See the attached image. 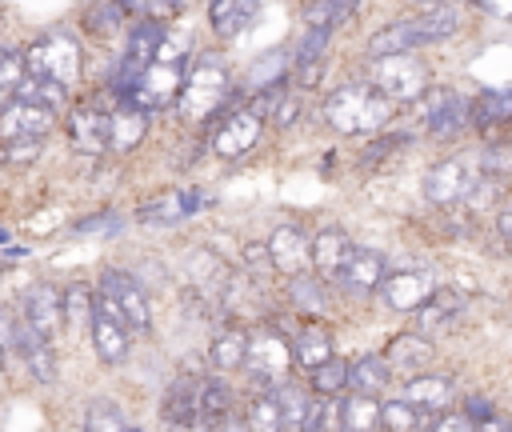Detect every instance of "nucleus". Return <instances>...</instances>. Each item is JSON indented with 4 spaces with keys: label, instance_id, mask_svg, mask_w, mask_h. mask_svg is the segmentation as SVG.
Wrapping results in <instances>:
<instances>
[{
    "label": "nucleus",
    "instance_id": "16",
    "mask_svg": "<svg viewBox=\"0 0 512 432\" xmlns=\"http://www.w3.org/2000/svg\"><path fill=\"white\" fill-rule=\"evenodd\" d=\"M264 248H268V264H272L276 272L292 276V280L312 268V260H308V236H304L300 224H280V228L268 236Z\"/></svg>",
    "mask_w": 512,
    "mask_h": 432
},
{
    "label": "nucleus",
    "instance_id": "49",
    "mask_svg": "<svg viewBox=\"0 0 512 432\" xmlns=\"http://www.w3.org/2000/svg\"><path fill=\"white\" fill-rule=\"evenodd\" d=\"M404 144H408V136H384V140L368 144V152H364V164H376V160H384L392 148H404Z\"/></svg>",
    "mask_w": 512,
    "mask_h": 432
},
{
    "label": "nucleus",
    "instance_id": "20",
    "mask_svg": "<svg viewBox=\"0 0 512 432\" xmlns=\"http://www.w3.org/2000/svg\"><path fill=\"white\" fill-rule=\"evenodd\" d=\"M376 292L384 296V304H388L392 312H416V308L436 292V284H432L424 272H412V268H408V272H388Z\"/></svg>",
    "mask_w": 512,
    "mask_h": 432
},
{
    "label": "nucleus",
    "instance_id": "47",
    "mask_svg": "<svg viewBox=\"0 0 512 432\" xmlns=\"http://www.w3.org/2000/svg\"><path fill=\"white\" fill-rule=\"evenodd\" d=\"M272 124L276 128H288V124H296V116H300V92H280V100L272 104Z\"/></svg>",
    "mask_w": 512,
    "mask_h": 432
},
{
    "label": "nucleus",
    "instance_id": "59",
    "mask_svg": "<svg viewBox=\"0 0 512 432\" xmlns=\"http://www.w3.org/2000/svg\"><path fill=\"white\" fill-rule=\"evenodd\" d=\"M128 432H144V428H128Z\"/></svg>",
    "mask_w": 512,
    "mask_h": 432
},
{
    "label": "nucleus",
    "instance_id": "18",
    "mask_svg": "<svg viewBox=\"0 0 512 432\" xmlns=\"http://www.w3.org/2000/svg\"><path fill=\"white\" fill-rule=\"evenodd\" d=\"M16 344H20V368H24V376H28L32 384H40V388H52V384L60 380V356H56V344L32 336L24 324H20Z\"/></svg>",
    "mask_w": 512,
    "mask_h": 432
},
{
    "label": "nucleus",
    "instance_id": "58",
    "mask_svg": "<svg viewBox=\"0 0 512 432\" xmlns=\"http://www.w3.org/2000/svg\"><path fill=\"white\" fill-rule=\"evenodd\" d=\"M4 244H8V228L0 224V248H4Z\"/></svg>",
    "mask_w": 512,
    "mask_h": 432
},
{
    "label": "nucleus",
    "instance_id": "8",
    "mask_svg": "<svg viewBox=\"0 0 512 432\" xmlns=\"http://www.w3.org/2000/svg\"><path fill=\"white\" fill-rule=\"evenodd\" d=\"M244 368L252 372V380L260 384V392L280 388L284 376H288V368H292V344H288V336L276 332V328H256V332H248Z\"/></svg>",
    "mask_w": 512,
    "mask_h": 432
},
{
    "label": "nucleus",
    "instance_id": "42",
    "mask_svg": "<svg viewBox=\"0 0 512 432\" xmlns=\"http://www.w3.org/2000/svg\"><path fill=\"white\" fill-rule=\"evenodd\" d=\"M292 300L308 312V316H320L328 312V296H324V284L320 280H308V276H296L292 280Z\"/></svg>",
    "mask_w": 512,
    "mask_h": 432
},
{
    "label": "nucleus",
    "instance_id": "23",
    "mask_svg": "<svg viewBox=\"0 0 512 432\" xmlns=\"http://www.w3.org/2000/svg\"><path fill=\"white\" fill-rule=\"evenodd\" d=\"M400 400L412 404V408H420V412H428V416H436V412H444L448 400H452V376H440V372L408 376Z\"/></svg>",
    "mask_w": 512,
    "mask_h": 432
},
{
    "label": "nucleus",
    "instance_id": "25",
    "mask_svg": "<svg viewBox=\"0 0 512 432\" xmlns=\"http://www.w3.org/2000/svg\"><path fill=\"white\" fill-rule=\"evenodd\" d=\"M384 364H388L392 372L420 376V368L432 364V340L420 336V332H400V336H392V344L384 348Z\"/></svg>",
    "mask_w": 512,
    "mask_h": 432
},
{
    "label": "nucleus",
    "instance_id": "55",
    "mask_svg": "<svg viewBox=\"0 0 512 432\" xmlns=\"http://www.w3.org/2000/svg\"><path fill=\"white\" fill-rule=\"evenodd\" d=\"M496 232H500V240L512 248V204H504V208L496 212Z\"/></svg>",
    "mask_w": 512,
    "mask_h": 432
},
{
    "label": "nucleus",
    "instance_id": "26",
    "mask_svg": "<svg viewBox=\"0 0 512 432\" xmlns=\"http://www.w3.org/2000/svg\"><path fill=\"white\" fill-rule=\"evenodd\" d=\"M348 248H352L348 232H344V228H336V224H328V228H320V232L308 240V260H312V268H316L324 280H332V276L340 272V264H344Z\"/></svg>",
    "mask_w": 512,
    "mask_h": 432
},
{
    "label": "nucleus",
    "instance_id": "27",
    "mask_svg": "<svg viewBox=\"0 0 512 432\" xmlns=\"http://www.w3.org/2000/svg\"><path fill=\"white\" fill-rule=\"evenodd\" d=\"M256 16H260V4H252V0H212L208 4V24L220 40H236Z\"/></svg>",
    "mask_w": 512,
    "mask_h": 432
},
{
    "label": "nucleus",
    "instance_id": "21",
    "mask_svg": "<svg viewBox=\"0 0 512 432\" xmlns=\"http://www.w3.org/2000/svg\"><path fill=\"white\" fill-rule=\"evenodd\" d=\"M196 396H200V376H172V384L160 396V416L172 428H196Z\"/></svg>",
    "mask_w": 512,
    "mask_h": 432
},
{
    "label": "nucleus",
    "instance_id": "6",
    "mask_svg": "<svg viewBox=\"0 0 512 432\" xmlns=\"http://www.w3.org/2000/svg\"><path fill=\"white\" fill-rule=\"evenodd\" d=\"M12 312H16V320H20L32 336H40V340H48V344H56V336L64 332L60 284H52V280H32V284H24V288L16 292Z\"/></svg>",
    "mask_w": 512,
    "mask_h": 432
},
{
    "label": "nucleus",
    "instance_id": "24",
    "mask_svg": "<svg viewBox=\"0 0 512 432\" xmlns=\"http://www.w3.org/2000/svg\"><path fill=\"white\" fill-rule=\"evenodd\" d=\"M232 416V388L220 376H200V396H196V428L220 432V424Z\"/></svg>",
    "mask_w": 512,
    "mask_h": 432
},
{
    "label": "nucleus",
    "instance_id": "10",
    "mask_svg": "<svg viewBox=\"0 0 512 432\" xmlns=\"http://www.w3.org/2000/svg\"><path fill=\"white\" fill-rule=\"evenodd\" d=\"M260 132H264V116L252 104H240V108H228V112L216 116L208 144L220 160H240L260 140Z\"/></svg>",
    "mask_w": 512,
    "mask_h": 432
},
{
    "label": "nucleus",
    "instance_id": "37",
    "mask_svg": "<svg viewBox=\"0 0 512 432\" xmlns=\"http://www.w3.org/2000/svg\"><path fill=\"white\" fill-rule=\"evenodd\" d=\"M340 424H344V432H376L380 428V404L372 396H348L340 404Z\"/></svg>",
    "mask_w": 512,
    "mask_h": 432
},
{
    "label": "nucleus",
    "instance_id": "48",
    "mask_svg": "<svg viewBox=\"0 0 512 432\" xmlns=\"http://www.w3.org/2000/svg\"><path fill=\"white\" fill-rule=\"evenodd\" d=\"M300 12H304V20H308V28H328V32H332V0H312V4H304Z\"/></svg>",
    "mask_w": 512,
    "mask_h": 432
},
{
    "label": "nucleus",
    "instance_id": "43",
    "mask_svg": "<svg viewBox=\"0 0 512 432\" xmlns=\"http://www.w3.org/2000/svg\"><path fill=\"white\" fill-rule=\"evenodd\" d=\"M24 80V48L20 44H0V92L12 96V88Z\"/></svg>",
    "mask_w": 512,
    "mask_h": 432
},
{
    "label": "nucleus",
    "instance_id": "61",
    "mask_svg": "<svg viewBox=\"0 0 512 432\" xmlns=\"http://www.w3.org/2000/svg\"><path fill=\"white\" fill-rule=\"evenodd\" d=\"M0 380H4V376H0Z\"/></svg>",
    "mask_w": 512,
    "mask_h": 432
},
{
    "label": "nucleus",
    "instance_id": "22",
    "mask_svg": "<svg viewBox=\"0 0 512 432\" xmlns=\"http://www.w3.org/2000/svg\"><path fill=\"white\" fill-rule=\"evenodd\" d=\"M112 124H108V152L112 156H128L140 148V140L148 136V112L132 108V104H116L108 108Z\"/></svg>",
    "mask_w": 512,
    "mask_h": 432
},
{
    "label": "nucleus",
    "instance_id": "30",
    "mask_svg": "<svg viewBox=\"0 0 512 432\" xmlns=\"http://www.w3.org/2000/svg\"><path fill=\"white\" fill-rule=\"evenodd\" d=\"M388 380H392V368L384 364L380 352H364L348 364V392L352 396H372L376 400V392H384Z\"/></svg>",
    "mask_w": 512,
    "mask_h": 432
},
{
    "label": "nucleus",
    "instance_id": "38",
    "mask_svg": "<svg viewBox=\"0 0 512 432\" xmlns=\"http://www.w3.org/2000/svg\"><path fill=\"white\" fill-rule=\"evenodd\" d=\"M248 432H284V416L276 404V392H256L248 400V416H244Z\"/></svg>",
    "mask_w": 512,
    "mask_h": 432
},
{
    "label": "nucleus",
    "instance_id": "51",
    "mask_svg": "<svg viewBox=\"0 0 512 432\" xmlns=\"http://www.w3.org/2000/svg\"><path fill=\"white\" fill-rule=\"evenodd\" d=\"M292 72H296V84H300V88H316V84H320V76H324V60H312V64H296Z\"/></svg>",
    "mask_w": 512,
    "mask_h": 432
},
{
    "label": "nucleus",
    "instance_id": "12",
    "mask_svg": "<svg viewBox=\"0 0 512 432\" xmlns=\"http://www.w3.org/2000/svg\"><path fill=\"white\" fill-rule=\"evenodd\" d=\"M420 112L432 140H456L468 128V100L452 88H428L420 96Z\"/></svg>",
    "mask_w": 512,
    "mask_h": 432
},
{
    "label": "nucleus",
    "instance_id": "3",
    "mask_svg": "<svg viewBox=\"0 0 512 432\" xmlns=\"http://www.w3.org/2000/svg\"><path fill=\"white\" fill-rule=\"evenodd\" d=\"M92 300L104 316H112L116 324L128 328V336H144L152 332V304H148V292L144 284L124 272V268H104L92 284Z\"/></svg>",
    "mask_w": 512,
    "mask_h": 432
},
{
    "label": "nucleus",
    "instance_id": "46",
    "mask_svg": "<svg viewBox=\"0 0 512 432\" xmlns=\"http://www.w3.org/2000/svg\"><path fill=\"white\" fill-rule=\"evenodd\" d=\"M328 28H308L304 36H300V44H296V52H292V68L296 64H312V60H324V48H328Z\"/></svg>",
    "mask_w": 512,
    "mask_h": 432
},
{
    "label": "nucleus",
    "instance_id": "19",
    "mask_svg": "<svg viewBox=\"0 0 512 432\" xmlns=\"http://www.w3.org/2000/svg\"><path fill=\"white\" fill-rule=\"evenodd\" d=\"M428 36L420 28V20H396V24H384L368 36V56L372 60H384V56H412L416 48H424Z\"/></svg>",
    "mask_w": 512,
    "mask_h": 432
},
{
    "label": "nucleus",
    "instance_id": "40",
    "mask_svg": "<svg viewBox=\"0 0 512 432\" xmlns=\"http://www.w3.org/2000/svg\"><path fill=\"white\" fill-rule=\"evenodd\" d=\"M308 384H312V392H316L320 400H328V396H340V392H348V360L332 356L328 364H320L316 372H308Z\"/></svg>",
    "mask_w": 512,
    "mask_h": 432
},
{
    "label": "nucleus",
    "instance_id": "15",
    "mask_svg": "<svg viewBox=\"0 0 512 432\" xmlns=\"http://www.w3.org/2000/svg\"><path fill=\"white\" fill-rule=\"evenodd\" d=\"M204 208V192L200 188H168V192H156L148 196L140 208H136V220L140 224H180L188 216H196Z\"/></svg>",
    "mask_w": 512,
    "mask_h": 432
},
{
    "label": "nucleus",
    "instance_id": "41",
    "mask_svg": "<svg viewBox=\"0 0 512 432\" xmlns=\"http://www.w3.org/2000/svg\"><path fill=\"white\" fill-rule=\"evenodd\" d=\"M80 432H128V420H124V412H120V404L116 400H92L88 408H84V428Z\"/></svg>",
    "mask_w": 512,
    "mask_h": 432
},
{
    "label": "nucleus",
    "instance_id": "60",
    "mask_svg": "<svg viewBox=\"0 0 512 432\" xmlns=\"http://www.w3.org/2000/svg\"><path fill=\"white\" fill-rule=\"evenodd\" d=\"M0 16H4V4H0Z\"/></svg>",
    "mask_w": 512,
    "mask_h": 432
},
{
    "label": "nucleus",
    "instance_id": "56",
    "mask_svg": "<svg viewBox=\"0 0 512 432\" xmlns=\"http://www.w3.org/2000/svg\"><path fill=\"white\" fill-rule=\"evenodd\" d=\"M244 260H248V268H272L264 244H248V248H244Z\"/></svg>",
    "mask_w": 512,
    "mask_h": 432
},
{
    "label": "nucleus",
    "instance_id": "50",
    "mask_svg": "<svg viewBox=\"0 0 512 432\" xmlns=\"http://www.w3.org/2000/svg\"><path fill=\"white\" fill-rule=\"evenodd\" d=\"M460 416H464L468 424H480V420H488V416H496V412H492V404H488L484 396H468V400H464V412H460Z\"/></svg>",
    "mask_w": 512,
    "mask_h": 432
},
{
    "label": "nucleus",
    "instance_id": "29",
    "mask_svg": "<svg viewBox=\"0 0 512 432\" xmlns=\"http://www.w3.org/2000/svg\"><path fill=\"white\" fill-rule=\"evenodd\" d=\"M292 364H300V368H308V372H316L320 364H328L336 352H332V336H328V328H320V324H304L292 340Z\"/></svg>",
    "mask_w": 512,
    "mask_h": 432
},
{
    "label": "nucleus",
    "instance_id": "17",
    "mask_svg": "<svg viewBox=\"0 0 512 432\" xmlns=\"http://www.w3.org/2000/svg\"><path fill=\"white\" fill-rule=\"evenodd\" d=\"M88 340H92V352H96V360H100L104 368H120V364L128 360V352H132V336H128V328L116 324L112 316H104V312L96 308V300H92Z\"/></svg>",
    "mask_w": 512,
    "mask_h": 432
},
{
    "label": "nucleus",
    "instance_id": "2",
    "mask_svg": "<svg viewBox=\"0 0 512 432\" xmlns=\"http://www.w3.org/2000/svg\"><path fill=\"white\" fill-rule=\"evenodd\" d=\"M24 76H36L64 92H76V84L84 76V40L64 24L44 28L32 44H24Z\"/></svg>",
    "mask_w": 512,
    "mask_h": 432
},
{
    "label": "nucleus",
    "instance_id": "31",
    "mask_svg": "<svg viewBox=\"0 0 512 432\" xmlns=\"http://www.w3.org/2000/svg\"><path fill=\"white\" fill-rule=\"evenodd\" d=\"M244 352H248V332H244L240 324H224V328L212 336V344H208V360H212L216 372H236V368H244Z\"/></svg>",
    "mask_w": 512,
    "mask_h": 432
},
{
    "label": "nucleus",
    "instance_id": "1",
    "mask_svg": "<svg viewBox=\"0 0 512 432\" xmlns=\"http://www.w3.org/2000/svg\"><path fill=\"white\" fill-rule=\"evenodd\" d=\"M228 108H240V96L228 88V64L216 52H200L184 64V84L176 96V112L188 124H204Z\"/></svg>",
    "mask_w": 512,
    "mask_h": 432
},
{
    "label": "nucleus",
    "instance_id": "52",
    "mask_svg": "<svg viewBox=\"0 0 512 432\" xmlns=\"http://www.w3.org/2000/svg\"><path fill=\"white\" fill-rule=\"evenodd\" d=\"M428 432H472V424L460 416V412H444V416H436L432 420V428Z\"/></svg>",
    "mask_w": 512,
    "mask_h": 432
},
{
    "label": "nucleus",
    "instance_id": "45",
    "mask_svg": "<svg viewBox=\"0 0 512 432\" xmlns=\"http://www.w3.org/2000/svg\"><path fill=\"white\" fill-rule=\"evenodd\" d=\"M120 228H124L120 212H92V216H80L72 224V236H112Z\"/></svg>",
    "mask_w": 512,
    "mask_h": 432
},
{
    "label": "nucleus",
    "instance_id": "33",
    "mask_svg": "<svg viewBox=\"0 0 512 432\" xmlns=\"http://www.w3.org/2000/svg\"><path fill=\"white\" fill-rule=\"evenodd\" d=\"M460 308H464V300H460L456 292H440V288H436V292L416 308L420 336H428V332H436V328H452L456 316H460Z\"/></svg>",
    "mask_w": 512,
    "mask_h": 432
},
{
    "label": "nucleus",
    "instance_id": "28",
    "mask_svg": "<svg viewBox=\"0 0 512 432\" xmlns=\"http://www.w3.org/2000/svg\"><path fill=\"white\" fill-rule=\"evenodd\" d=\"M468 124L480 132L512 124V88H488L476 100H468Z\"/></svg>",
    "mask_w": 512,
    "mask_h": 432
},
{
    "label": "nucleus",
    "instance_id": "11",
    "mask_svg": "<svg viewBox=\"0 0 512 432\" xmlns=\"http://www.w3.org/2000/svg\"><path fill=\"white\" fill-rule=\"evenodd\" d=\"M188 64V60H184ZM184 64H164V60H152L136 84H132V96L128 104L140 108V112H164V108H176V96H180V84H184Z\"/></svg>",
    "mask_w": 512,
    "mask_h": 432
},
{
    "label": "nucleus",
    "instance_id": "14",
    "mask_svg": "<svg viewBox=\"0 0 512 432\" xmlns=\"http://www.w3.org/2000/svg\"><path fill=\"white\" fill-rule=\"evenodd\" d=\"M388 276V264H384V252H376V248H348V256H344V264H340V272L332 276V284H340L348 296H368V292H376L380 288V280Z\"/></svg>",
    "mask_w": 512,
    "mask_h": 432
},
{
    "label": "nucleus",
    "instance_id": "57",
    "mask_svg": "<svg viewBox=\"0 0 512 432\" xmlns=\"http://www.w3.org/2000/svg\"><path fill=\"white\" fill-rule=\"evenodd\" d=\"M472 432H512V420H504V416H488V420L472 424Z\"/></svg>",
    "mask_w": 512,
    "mask_h": 432
},
{
    "label": "nucleus",
    "instance_id": "44",
    "mask_svg": "<svg viewBox=\"0 0 512 432\" xmlns=\"http://www.w3.org/2000/svg\"><path fill=\"white\" fill-rule=\"evenodd\" d=\"M0 152H4V168H32L44 152V140H8L0 144Z\"/></svg>",
    "mask_w": 512,
    "mask_h": 432
},
{
    "label": "nucleus",
    "instance_id": "7",
    "mask_svg": "<svg viewBox=\"0 0 512 432\" xmlns=\"http://www.w3.org/2000/svg\"><path fill=\"white\" fill-rule=\"evenodd\" d=\"M480 156L476 152H460V156H448L440 164L428 168L424 176V196L440 208H456L472 196V188L480 184Z\"/></svg>",
    "mask_w": 512,
    "mask_h": 432
},
{
    "label": "nucleus",
    "instance_id": "9",
    "mask_svg": "<svg viewBox=\"0 0 512 432\" xmlns=\"http://www.w3.org/2000/svg\"><path fill=\"white\" fill-rule=\"evenodd\" d=\"M108 104H100L96 96H84L80 104H72L64 112V132H68V144L80 152V156H108Z\"/></svg>",
    "mask_w": 512,
    "mask_h": 432
},
{
    "label": "nucleus",
    "instance_id": "54",
    "mask_svg": "<svg viewBox=\"0 0 512 432\" xmlns=\"http://www.w3.org/2000/svg\"><path fill=\"white\" fill-rule=\"evenodd\" d=\"M352 20H356V4H348V0H332V32L344 28V24H352Z\"/></svg>",
    "mask_w": 512,
    "mask_h": 432
},
{
    "label": "nucleus",
    "instance_id": "35",
    "mask_svg": "<svg viewBox=\"0 0 512 432\" xmlns=\"http://www.w3.org/2000/svg\"><path fill=\"white\" fill-rule=\"evenodd\" d=\"M288 68H292V52H288V48H268V52L252 64V72H248V88H252V92L280 88L284 76H288Z\"/></svg>",
    "mask_w": 512,
    "mask_h": 432
},
{
    "label": "nucleus",
    "instance_id": "53",
    "mask_svg": "<svg viewBox=\"0 0 512 432\" xmlns=\"http://www.w3.org/2000/svg\"><path fill=\"white\" fill-rule=\"evenodd\" d=\"M28 256H32V248H28V244H4V248H0V272H4V268H12V264H24Z\"/></svg>",
    "mask_w": 512,
    "mask_h": 432
},
{
    "label": "nucleus",
    "instance_id": "34",
    "mask_svg": "<svg viewBox=\"0 0 512 432\" xmlns=\"http://www.w3.org/2000/svg\"><path fill=\"white\" fill-rule=\"evenodd\" d=\"M60 308H64V328L68 332H88V324H92V284L88 280H68L60 288Z\"/></svg>",
    "mask_w": 512,
    "mask_h": 432
},
{
    "label": "nucleus",
    "instance_id": "5",
    "mask_svg": "<svg viewBox=\"0 0 512 432\" xmlns=\"http://www.w3.org/2000/svg\"><path fill=\"white\" fill-rule=\"evenodd\" d=\"M368 88L388 104H412L428 92V68L416 56H384V60H372Z\"/></svg>",
    "mask_w": 512,
    "mask_h": 432
},
{
    "label": "nucleus",
    "instance_id": "4",
    "mask_svg": "<svg viewBox=\"0 0 512 432\" xmlns=\"http://www.w3.org/2000/svg\"><path fill=\"white\" fill-rule=\"evenodd\" d=\"M324 120L344 136H368V132H384L388 128L392 104L384 96H376L364 80H352V84H340L324 100Z\"/></svg>",
    "mask_w": 512,
    "mask_h": 432
},
{
    "label": "nucleus",
    "instance_id": "39",
    "mask_svg": "<svg viewBox=\"0 0 512 432\" xmlns=\"http://www.w3.org/2000/svg\"><path fill=\"white\" fill-rule=\"evenodd\" d=\"M416 20H420L428 44H436V40H448V36L460 28V8H456V4H428Z\"/></svg>",
    "mask_w": 512,
    "mask_h": 432
},
{
    "label": "nucleus",
    "instance_id": "32",
    "mask_svg": "<svg viewBox=\"0 0 512 432\" xmlns=\"http://www.w3.org/2000/svg\"><path fill=\"white\" fill-rule=\"evenodd\" d=\"M124 20H128L124 8L112 4V0H100V4H84V8H80V32L92 36V40H112V36H120V32L128 28Z\"/></svg>",
    "mask_w": 512,
    "mask_h": 432
},
{
    "label": "nucleus",
    "instance_id": "13",
    "mask_svg": "<svg viewBox=\"0 0 512 432\" xmlns=\"http://www.w3.org/2000/svg\"><path fill=\"white\" fill-rule=\"evenodd\" d=\"M60 128V116H52L48 108L24 104L16 96H8L0 104V144L8 140H48Z\"/></svg>",
    "mask_w": 512,
    "mask_h": 432
},
{
    "label": "nucleus",
    "instance_id": "36",
    "mask_svg": "<svg viewBox=\"0 0 512 432\" xmlns=\"http://www.w3.org/2000/svg\"><path fill=\"white\" fill-rule=\"evenodd\" d=\"M432 420H436V416H428V412H420V408H412V404H404V400L380 404V424H384V432H428Z\"/></svg>",
    "mask_w": 512,
    "mask_h": 432
}]
</instances>
